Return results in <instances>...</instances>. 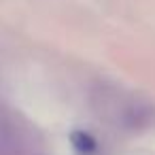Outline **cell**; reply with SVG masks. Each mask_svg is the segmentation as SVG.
<instances>
[{
    "instance_id": "2",
    "label": "cell",
    "mask_w": 155,
    "mask_h": 155,
    "mask_svg": "<svg viewBox=\"0 0 155 155\" xmlns=\"http://www.w3.org/2000/svg\"><path fill=\"white\" fill-rule=\"evenodd\" d=\"M26 134L17 125L15 119L0 113V155H17L24 151Z\"/></svg>"
},
{
    "instance_id": "3",
    "label": "cell",
    "mask_w": 155,
    "mask_h": 155,
    "mask_svg": "<svg viewBox=\"0 0 155 155\" xmlns=\"http://www.w3.org/2000/svg\"><path fill=\"white\" fill-rule=\"evenodd\" d=\"M72 147L81 155H91L96 153V140L87 132H72Z\"/></svg>"
},
{
    "instance_id": "1",
    "label": "cell",
    "mask_w": 155,
    "mask_h": 155,
    "mask_svg": "<svg viewBox=\"0 0 155 155\" xmlns=\"http://www.w3.org/2000/svg\"><path fill=\"white\" fill-rule=\"evenodd\" d=\"M100 104V115H104V119L113 121V123H121V125H138L140 119H147V110L144 104L136 98L130 96L125 91H117L113 89L110 94L102 91L100 100H96Z\"/></svg>"
}]
</instances>
